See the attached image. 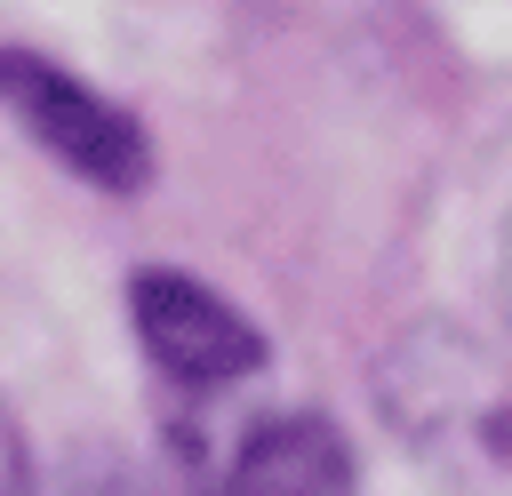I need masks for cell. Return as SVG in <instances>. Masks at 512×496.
Here are the masks:
<instances>
[{"label":"cell","mask_w":512,"mask_h":496,"mask_svg":"<svg viewBox=\"0 0 512 496\" xmlns=\"http://www.w3.org/2000/svg\"><path fill=\"white\" fill-rule=\"evenodd\" d=\"M496 272H504V320H512V224H504V264Z\"/></svg>","instance_id":"52a82bcc"},{"label":"cell","mask_w":512,"mask_h":496,"mask_svg":"<svg viewBox=\"0 0 512 496\" xmlns=\"http://www.w3.org/2000/svg\"><path fill=\"white\" fill-rule=\"evenodd\" d=\"M0 104L88 184H112V192H136L152 152H144V128L104 104L96 88H80L72 72H56L48 56H24V48H0Z\"/></svg>","instance_id":"3957f363"},{"label":"cell","mask_w":512,"mask_h":496,"mask_svg":"<svg viewBox=\"0 0 512 496\" xmlns=\"http://www.w3.org/2000/svg\"><path fill=\"white\" fill-rule=\"evenodd\" d=\"M24 496H152L136 472H120V464H96V472H72L64 488H24Z\"/></svg>","instance_id":"5b68a950"},{"label":"cell","mask_w":512,"mask_h":496,"mask_svg":"<svg viewBox=\"0 0 512 496\" xmlns=\"http://www.w3.org/2000/svg\"><path fill=\"white\" fill-rule=\"evenodd\" d=\"M136 336H144L152 368L168 384H184L192 400L248 384L256 360H264L256 328L216 288H200L192 272H136Z\"/></svg>","instance_id":"277c9868"},{"label":"cell","mask_w":512,"mask_h":496,"mask_svg":"<svg viewBox=\"0 0 512 496\" xmlns=\"http://www.w3.org/2000/svg\"><path fill=\"white\" fill-rule=\"evenodd\" d=\"M176 456L200 496H352V448L312 408H240L200 392L176 416Z\"/></svg>","instance_id":"7a4b0ae2"},{"label":"cell","mask_w":512,"mask_h":496,"mask_svg":"<svg viewBox=\"0 0 512 496\" xmlns=\"http://www.w3.org/2000/svg\"><path fill=\"white\" fill-rule=\"evenodd\" d=\"M384 416L448 472H512V360L456 328H408L384 352Z\"/></svg>","instance_id":"6da1fadb"},{"label":"cell","mask_w":512,"mask_h":496,"mask_svg":"<svg viewBox=\"0 0 512 496\" xmlns=\"http://www.w3.org/2000/svg\"><path fill=\"white\" fill-rule=\"evenodd\" d=\"M24 488H32V464H24V440H16V424L0 408V496H24Z\"/></svg>","instance_id":"8992f818"}]
</instances>
